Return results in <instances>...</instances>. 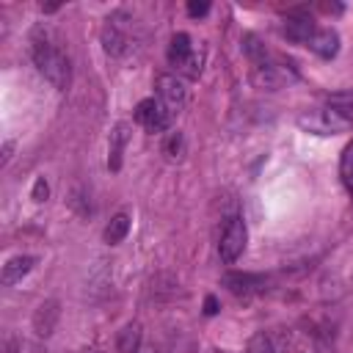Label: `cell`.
<instances>
[{
	"label": "cell",
	"instance_id": "9a60e30c",
	"mask_svg": "<svg viewBox=\"0 0 353 353\" xmlns=\"http://www.w3.org/2000/svg\"><path fill=\"white\" fill-rule=\"evenodd\" d=\"M116 347L121 353H138V347H141V325L138 323H127L116 336Z\"/></svg>",
	"mask_w": 353,
	"mask_h": 353
},
{
	"label": "cell",
	"instance_id": "d6986e66",
	"mask_svg": "<svg viewBox=\"0 0 353 353\" xmlns=\"http://www.w3.org/2000/svg\"><path fill=\"white\" fill-rule=\"evenodd\" d=\"M339 179L347 188V193L353 196V143H347L342 149V157H339Z\"/></svg>",
	"mask_w": 353,
	"mask_h": 353
},
{
	"label": "cell",
	"instance_id": "e0dca14e",
	"mask_svg": "<svg viewBox=\"0 0 353 353\" xmlns=\"http://www.w3.org/2000/svg\"><path fill=\"white\" fill-rule=\"evenodd\" d=\"M223 284H226L234 295H243V292L256 290V284H262V279H259V276H248V273H229V276H223Z\"/></svg>",
	"mask_w": 353,
	"mask_h": 353
},
{
	"label": "cell",
	"instance_id": "cb8c5ba5",
	"mask_svg": "<svg viewBox=\"0 0 353 353\" xmlns=\"http://www.w3.org/2000/svg\"><path fill=\"white\" fill-rule=\"evenodd\" d=\"M207 11H210V3H204V0H201V3H196V0L188 3V14H190V17H204Z\"/></svg>",
	"mask_w": 353,
	"mask_h": 353
},
{
	"label": "cell",
	"instance_id": "7402d4cb",
	"mask_svg": "<svg viewBox=\"0 0 353 353\" xmlns=\"http://www.w3.org/2000/svg\"><path fill=\"white\" fill-rule=\"evenodd\" d=\"M0 353H22V342L17 339V334H6L3 342H0Z\"/></svg>",
	"mask_w": 353,
	"mask_h": 353
},
{
	"label": "cell",
	"instance_id": "5bb4252c",
	"mask_svg": "<svg viewBox=\"0 0 353 353\" xmlns=\"http://www.w3.org/2000/svg\"><path fill=\"white\" fill-rule=\"evenodd\" d=\"M325 108H331L339 119H345L353 127V91H342V94H331L325 99Z\"/></svg>",
	"mask_w": 353,
	"mask_h": 353
},
{
	"label": "cell",
	"instance_id": "9c48e42d",
	"mask_svg": "<svg viewBox=\"0 0 353 353\" xmlns=\"http://www.w3.org/2000/svg\"><path fill=\"white\" fill-rule=\"evenodd\" d=\"M33 265H36V256H30V254H17V256H11V259L3 265L0 281H3L6 287L17 284V281H22V279L33 270Z\"/></svg>",
	"mask_w": 353,
	"mask_h": 353
},
{
	"label": "cell",
	"instance_id": "83f0119b",
	"mask_svg": "<svg viewBox=\"0 0 353 353\" xmlns=\"http://www.w3.org/2000/svg\"><path fill=\"white\" fill-rule=\"evenodd\" d=\"M91 353H97V350H91Z\"/></svg>",
	"mask_w": 353,
	"mask_h": 353
},
{
	"label": "cell",
	"instance_id": "52a82bcc",
	"mask_svg": "<svg viewBox=\"0 0 353 353\" xmlns=\"http://www.w3.org/2000/svg\"><path fill=\"white\" fill-rule=\"evenodd\" d=\"M157 99L163 102V108L176 116L185 105V83L176 74H160L157 77Z\"/></svg>",
	"mask_w": 353,
	"mask_h": 353
},
{
	"label": "cell",
	"instance_id": "7a4b0ae2",
	"mask_svg": "<svg viewBox=\"0 0 353 353\" xmlns=\"http://www.w3.org/2000/svg\"><path fill=\"white\" fill-rule=\"evenodd\" d=\"M132 28H135V19L127 14V11H113L108 14L102 30H99V41H102V50L110 55V58H121L130 44H132Z\"/></svg>",
	"mask_w": 353,
	"mask_h": 353
},
{
	"label": "cell",
	"instance_id": "4316f807",
	"mask_svg": "<svg viewBox=\"0 0 353 353\" xmlns=\"http://www.w3.org/2000/svg\"><path fill=\"white\" fill-rule=\"evenodd\" d=\"M138 353H157V347H154V345H141Z\"/></svg>",
	"mask_w": 353,
	"mask_h": 353
},
{
	"label": "cell",
	"instance_id": "30bf717a",
	"mask_svg": "<svg viewBox=\"0 0 353 353\" xmlns=\"http://www.w3.org/2000/svg\"><path fill=\"white\" fill-rule=\"evenodd\" d=\"M314 30H317V25L309 17H303V14H292V17L284 19V36L290 41H295V44H309Z\"/></svg>",
	"mask_w": 353,
	"mask_h": 353
},
{
	"label": "cell",
	"instance_id": "8fae6325",
	"mask_svg": "<svg viewBox=\"0 0 353 353\" xmlns=\"http://www.w3.org/2000/svg\"><path fill=\"white\" fill-rule=\"evenodd\" d=\"M130 124L127 121H119L110 132V146H108V168L110 171H119L121 168V154H124V146L130 141Z\"/></svg>",
	"mask_w": 353,
	"mask_h": 353
},
{
	"label": "cell",
	"instance_id": "603a6c76",
	"mask_svg": "<svg viewBox=\"0 0 353 353\" xmlns=\"http://www.w3.org/2000/svg\"><path fill=\"white\" fill-rule=\"evenodd\" d=\"M50 196V185H47V179L44 176H36V182H33V193H30V199L33 201H44Z\"/></svg>",
	"mask_w": 353,
	"mask_h": 353
},
{
	"label": "cell",
	"instance_id": "4fadbf2b",
	"mask_svg": "<svg viewBox=\"0 0 353 353\" xmlns=\"http://www.w3.org/2000/svg\"><path fill=\"white\" fill-rule=\"evenodd\" d=\"M254 83L259 85V88H268V91H273V88H279L284 80H287V72L281 69V66H276V63H262V66H254Z\"/></svg>",
	"mask_w": 353,
	"mask_h": 353
},
{
	"label": "cell",
	"instance_id": "ac0fdd59",
	"mask_svg": "<svg viewBox=\"0 0 353 353\" xmlns=\"http://www.w3.org/2000/svg\"><path fill=\"white\" fill-rule=\"evenodd\" d=\"M243 52L248 55V61L254 63V66H262V63H268V50H265V44L254 36V33H245L243 36Z\"/></svg>",
	"mask_w": 353,
	"mask_h": 353
},
{
	"label": "cell",
	"instance_id": "ba28073f",
	"mask_svg": "<svg viewBox=\"0 0 353 353\" xmlns=\"http://www.w3.org/2000/svg\"><path fill=\"white\" fill-rule=\"evenodd\" d=\"M58 320H61V301H55V298L41 301L36 306V312H33V331H36V336L47 339L55 331Z\"/></svg>",
	"mask_w": 353,
	"mask_h": 353
},
{
	"label": "cell",
	"instance_id": "7c38bea8",
	"mask_svg": "<svg viewBox=\"0 0 353 353\" xmlns=\"http://www.w3.org/2000/svg\"><path fill=\"white\" fill-rule=\"evenodd\" d=\"M306 47H309L312 52H317L320 58L328 61V58H334V55L339 52V36H336V30H331V28H317Z\"/></svg>",
	"mask_w": 353,
	"mask_h": 353
},
{
	"label": "cell",
	"instance_id": "ffe728a7",
	"mask_svg": "<svg viewBox=\"0 0 353 353\" xmlns=\"http://www.w3.org/2000/svg\"><path fill=\"white\" fill-rule=\"evenodd\" d=\"M245 353H273V342H270V336L268 334H254L251 339H248V347H245Z\"/></svg>",
	"mask_w": 353,
	"mask_h": 353
},
{
	"label": "cell",
	"instance_id": "6da1fadb",
	"mask_svg": "<svg viewBox=\"0 0 353 353\" xmlns=\"http://www.w3.org/2000/svg\"><path fill=\"white\" fill-rule=\"evenodd\" d=\"M30 58L52 88H58V91L69 88V80H72L69 58L58 47V41L52 39V33L47 28H36L30 33Z\"/></svg>",
	"mask_w": 353,
	"mask_h": 353
},
{
	"label": "cell",
	"instance_id": "d4e9b609",
	"mask_svg": "<svg viewBox=\"0 0 353 353\" xmlns=\"http://www.w3.org/2000/svg\"><path fill=\"white\" fill-rule=\"evenodd\" d=\"M218 312V301H215V295H207L204 298V314H215Z\"/></svg>",
	"mask_w": 353,
	"mask_h": 353
},
{
	"label": "cell",
	"instance_id": "44dd1931",
	"mask_svg": "<svg viewBox=\"0 0 353 353\" xmlns=\"http://www.w3.org/2000/svg\"><path fill=\"white\" fill-rule=\"evenodd\" d=\"M163 149H165V154H168V157H179V154H182V149H185V138H182V132H179V130H176V132H171Z\"/></svg>",
	"mask_w": 353,
	"mask_h": 353
},
{
	"label": "cell",
	"instance_id": "277c9868",
	"mask_svg": "<svg viewBox=\"0 0 353 353\" xmlns=\"http://www.w3.org/2000/svg\"><path fill=\"white\" fill-rule=\"evenodd\" d=\"M298 124H301V130H306V132H314V135H336V132H345L350 124L345 121V119H339L331 108H314V110H309V113H301L298 116Z\"/></svg>",
	"mask_w": 353,
	"mask_h": 353
},
{
	"label": "cell",
	"instance_id": "2e32d148",
	"mask_svg": "<svg viewBox=\"0 0 353 353\" xmlns=\"http://www.w3.org/2000/svg\"><path fill=\"white\" fill-rule=\"evenodd\" d=\"M127 232H130V215H127V212H119V215H113L110 223L105 226V243L119 245V243L127 237Z\"/></svg>",
	"mask_w": 353,
	"mask_h": 353
},
{
	"label": "cell",
	"instance_id": "5b68a950",
	"mask_svg": "<svg viewBox=\"0 0 353 353\" xmlns=\"http://www.w3.org/2000/svg\"><path fill=\"white\" fill-rule=\"evenodd\" d=\"M168 63L179 72H185L188 77H199L201 72V58H196L190 36L188 33H174L171 44H168Z\"/></svg>",
	"mask_w": 353,
	"mask_h": 353
},
{
	"label": "cell",
	"instance_id": "484cf974",
	"mask_svg": "<svg viewBox=\"0 0 353 353\" xmlns=\"http://www.w3.org/2000/svg\"><path fill=\"white\" fill-rule=\"evenodd\" d=\"M8 157H11V143H6V146H3V165L8 163Z\"/></svg>",
	"mask_w": 353,
	"mask_h": 353
},
{
	"label": "cell",
	"instance_id": "8992f818",
	"mask_svg": "<svg viewBox=\"0 0 353 353\" xmlns=\"http://www.w3.org/2000/svg\"><path fill=\"white\" fill-rule=\"evenodd\" d=\"M135 121L143 130H149V132H163V130H168V124L174 121V116L163 108L160 99H143L135 108Z\"/></svg>",
	"mask_w": 353,
	"mask_h": 353
},
{
	"label": "cell",
	"instance_id": "3957f363",
	"mask_svg": "<svg viewBox=\"0 0 353 353\" xmlns=\"http://www.w3.org/2000/svg\"><path fill=\"white\" fill-rule=\"evenodd\" d=\"M245 240H248V232H245V221L240 215H232L221 232V243H218V254L226 265L237 262L240 254L245 251Z\"/></svg>",
	"mask_w": 353,
	"mask_h": 353
}]
</instances>
